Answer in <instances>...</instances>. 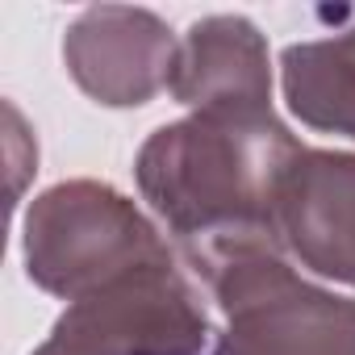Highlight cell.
<instances>
[{
	"instance_id": "obj_8",
	"label": "cell",
	"mask_w": 355,
	"mask_h": 355,
	"mask_svg": "<svg viewBox=\"0 0 355 355\" xmlns=\"http://www.w3.org/2000/svg\"><path fill=\"white\" fill-rule=\"evenodd\" d=\"M284 92L301 121L355 138V30L284 51Z\"/></svg>"
},
{
	"instance_id": "obj_5",
	"label": "cell",
	"mask_w": 355,
	"mask_h": 355,
	"mask_svg": "<svg viewBox=\"0 0 355 355\" xmlns=\"http://www.w3.org/2000/svg\"><path fill=\"white\" fill-rule=\"evenodd\" d=\"M63 55L80 88L101 105H142L175 71V42L138 9H88L71 26Z\"/></svg>"
},
{
	"instance_id": "obj_1",
	"label": "cell",
	"mask_w": 355,
	"mask_h": 355,
	"mask_svg": "<svg viewBox=\"0 0 355 355\" xmlns=\"http://www.w3.org/2000/svg\"><path fill=\"white\" fill-rule=\"evenodd\" d=\"M301 142L272 109H209L163 125L138 159L146 201L167 218L193 268L280 243V189Z\"/></svg>"
},
{
	"instance_id": "obj_7",
	"label": "cell",
	"mask_w": 355,
	"mask_h": 355,
	"mask_svg": "<svg viewBox=\"0 0 355 355\" xmlns=\"http://www.w3.org/2000/svg\"><path fill=\"white\" fill-rule=\"evenodd\" d=\"M184 105L209 109H268V59L255 26L243 17H209L189 30L171 84Z\"/></svg>"
},
{
	"instance_id": "obj_2",
	"label": "cell",
	"mask_w": 355,
	"mask_h": 355,
	"mask_svg": "<svg viewBox=\"0 0 355 355\" xmlns=\"http://www.w3.org/2000/svg\"><path fill=\"white\" fill-rule=\"evenodd\" d=\"M201 276L230 313L218 355H355V301L309 288L272 247L218 255Z\"/></svg>"
},
{
	"instance_id": "obj_3",
	"label": "cell",
	"mask_w": 355,
	"mask_h": 355,
	"mask_svg": "<svg viewBox=\"0 0 355 355\" xmlns=\"http://www.w3.org/2000/svg\"><path fill=\"white\" fill-rule=\"evenodd\" d=\"M30 276L59 293L84 297V288L117 284L130 272L171 263V251L155 230L105 184H59L30 209L26 226Z\"/></svg>"
},
{
	"instance_id": "obj_4",
	"label": "cell",
	"mask_w": 355,
	"mask_h": 355,
	"mask_svg": "<svg viewBox=\"0 0 355 355\" xmlns=\"http://www.w3.org/2000/svg\"><path fill=\"white\" fill-rule=\"evenodd\" d=\"M205 313L171 263L121 276L105 293L80 297L38 355H197Z\"/></svg>"
},
{
	"instance_id": "obj_6",
	"label": "cell",
	"mask_w": 355,
	"mask_h": 355,
	"mask_svg": "<svg viewBox=\"0 0 355 355\" xmlns=\"http://www.w3.org/2000/svg\"><path fill=\"white\" fill-rule=\"evenodd\" d=\"M280 243L313 272L355 284V155L301 150L280 189Z\"/></svg>"
}]
</instances>
